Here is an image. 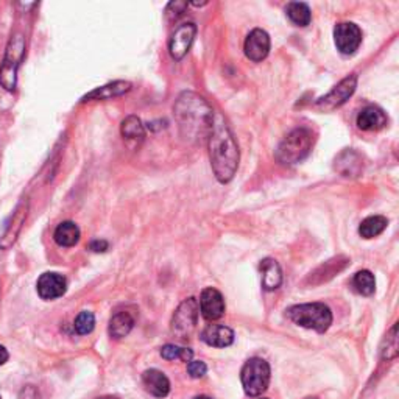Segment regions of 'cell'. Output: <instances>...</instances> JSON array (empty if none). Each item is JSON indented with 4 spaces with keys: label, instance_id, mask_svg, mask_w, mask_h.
<instances>
[{
    "label": "cell",
    "instance_id": "cell-1",
    "mask_svg": "<svg viewBox=\"0 0 399 399\" xmlns=\"http://www.w3.org/2000/svg\"><path fill=\"white\" fill-rule=\"evenodd\" d=\"M208 139L212 172L222 184H227L234 178L239 167V147L222 116L214 117Z\"/></svg>",
    "mask_w": 399,
    "mask_h": 399
},
{
    "label": "cell",
    "instance_id": "cell-2",
    "mask_svg": "<svg viewBox=\"0 0 399 399\" xmlns=\"http://www.w3.org/2000/svg\"><path fill=\"white\" fill-rule=\"evenodd\" d=\"M181 134L189 141H200L209 137L214 123V112L211 106L197 94H181L173 106Z\"/></svg>",
    "mask_w": 399,
    "mask_h": 399
},
{
    "label": "cell",
    "instance_id": "cell-3",
    "mask_svg": "<svg viewBox=\"0 0 399 399\" xmlns=\"http://www.w3.org/2000/svg\"><path fill=\"white\" fill-rule=\"evenodd\" d=\"M287 317L298 326L314 329L317 332H326L332 324V312L323 303L292 305L287 309Z\"/></svg>",
    "mask_w": 399,
    "mask_h": 399
},
{
    "label": "cell",
    "instance_id": "cell-4",
    "mask_svg": "<svg viewBox=\"0 0 399 399\" xmlns=\"http://www.w3.org/2000/svg\"><path fill=\"white\" fill-rule=\"evenodd\" d=\"M314 145V136L308 128H296L287 134L276 150V159L284 166H293L305 159Z\"/></svg>",
    "mask_w": 399,
    "mask_h": 399
},
{
    "label": "cell",
    "instance_id": "cell-5",
    "mask_svg": "<svg viewBox=\"0 0 399 399\" xmlns=\"http://www.w3.org/2000/svg\"><path fill=\"white\" fill-rule=\"evenodd\" d=\"M25 53V39L21 33L11 35L8 46L5 50V56L0 66V85L6 91H15L17 81V69L21 66Z\"/></svg>",
    "mask_w": 399,
    "mask_h": 399
},
{
    "label": "cell",
    "instance_id": "cell-6",
    "mask_svg": "<svg viewBox=\"0 0 399 399\" xmlns=\"http://www.w3.org/2000/svg\"><path fill=\"white\" fill-rule=\"evenodd\" d=\"M272 370L268 362L260 357H253L245 362L242 371L240 379L243 390L248 396H259L268 389L270 384Z\"/></svg>",
    "mask_w": 399,
    "mask_h": 399
},
{
    "label": "cell",
    "instance_id": "cell-7",
    "mask_svg": "<svg viewBox=\"0 0 399 399\" xmlns=\"http://www.w3.org/2000/svg\"><path fill=\"white\" fill-rule=\"evenodd\" d=\"M200 305L195 298H189L179 304L172 317V332L184 339L197 326Z\"/></svg>",
    "mask_w": 399,
    "mask_h": 399
},
{
    "label": "cell",
    "instance_id": "cell-8",
    "mask_svg": "<svg viewBox=\"0 0 399 399\" xmlns=\"http://www.w3.org/2000/svg\"><path fill=\"white\" fill-rule=\"evenodd\" d=\"M355 87H357V77L353 73V75H349V77H346L345 80H342L340 83L328 94V96L318 98L315 102V108L323 112L340 108V106L345 105L349 100V97L353 96Z\"/></svg>",
    "mask_w": 399,
    "mask_h": 399
},
{
    "label": "cell",
    "instance_id": "cell-9",
    "mask_svg": "<svg viewBox=\"0 0 399 399\" xmlns=\"http://www.w3.org/2000/svg\"><path fill=\"white\" fill-rule=\"evenodd\" d=\"M197 35V25L193 22H184L178 25L168 39V52L173 60H183L189 52L193 39Z\"/></svg>",
    "mask_w": 399,
    "mask_h": 399
},
{
    "label": "cell",
    "instance_id": "cell-10",
    "mask_svg": "<svg viewBox=\"0 0 399 399\" xmlns=\"http://www.w3.org/2000/svg\"><path fill=\"white\" fill-rule=\"evenodd\" d=\"M27 214H28V200L22 198L21 202L17 203L15 211H12L10 220L6 222L3 234L0 236V249H8L15 245L19 234H21Z\"/></svg>",
    "mask_w": 399,
    "mask_h": 399
},
{
    "label": "cell",
    "instance_id": "cell-11",
    "mask_svg": "<svg viewBox=\"0 0 399 399\" xmlns=\"http://www.w3.org/2000/svg\"><path fill=\"white\" fill-rule=\"evenodd\" d=\"M334 41L340 53L353 55L362 44V30L354 22H342L334 28Z\"/></svg>",
    "mask_w": 399,
    "mask_h": 399
},
{
    "label": "cell",
    "instance_id": "cell-12",
    "mask_svg": "<svg viewBox=\"0 0 399 399\" xmlns=\"http://www.w3.org/2000/svg\"><path fill=\"white\" fill-rule=\"evenodd\" d=\"M36 290H37V295H39L42 299H46V301H52V299H56L64 295L67 290V281L60 273L47 272L41 274L39 279H37Z\"/></svg>",
    "mask_w": 399,
    "mask_h": 399
},
{
    "label": "cell",
    "instance_id": "cell-13",
    "mask_svg": "<svg viewBox=\"0 0 399 399\" xmlns=\"http://www.w3.org/2000/svg\"><path fill=\"white\" fill-rule=\"evenodd\" d=\"M243 50H245L247 58L254 62L265 60L268 52H270V36H268L265 30L254 28L251 33L247 36Z\"/></svg>",
    "mask_w": 399,
    "mask_h": 399
},
{
    "label": "cell",
    "instance_id": "cell-14",
    "mask_svg": "<svg viewBox=\"0 0 399 399\" xmlns=\"http://www.w3.org/2000/svg\"><path fill=\"white\" fill-rule=\"evenodd\" d=\"M198 305L203 317L209 321L218 320V318H222L224 314L223 295L217 289H212V287H208V289L202 292Z\"/></svg>",
    "mask_w": 399,
    "mask_h": 399
},
{
    "label": "cell",
    "instance_id": "cell-15",
    "mask_svg": "<svg viewBox=\"0 0 399 399\" xmlns=\"http://www.w3.org/2000/svg\"><path fill=\"white\" fill-rule=\"evenodd\" d=\"M142 384L145 390L154 398H166L170 393V380L159 370H147L142 374Z\"/></svg>",
    "mask_w": 399,
    "mask_h": 399
},
{
    "label": "cell",
    "instance_id": "cell-16",
    "mask_svg": "<svg viewBox=\"0 0 399 399\" xmlns=\"http://www.w3.org/2000/svg\"><path fill=\"white\" fill-rule=\"evenodd\" d=\"M202 340L214 348H227L233 345L234 330L223 324H209L202 332Z\"/></svg>",
    "mask_w": 399,
    "mask_h": 399
},
{
    "label": "cell",
    "instance_id": "cell-17",
    "mask_svg": "<svg viewBox=\"0 0 399 399\" xmlns=\"http://www.w3.org/2000/svg\"><path fill=\"white\" fill-rule=\"evenodd\" d=\"M385 112L378 106H366L357 116V127L364 131H379L387 127Z\"/></svg>",
    "mask_w": 399,
    "mask_h": 399
},
{
    "label": "cell",
    "instance_id": "cell-18",
    "mask_svg": "<svg viewBox=\"0 0 399 399\" xmlns=\"http://www.w3.org/2000/svg\"><path fill=\"white\" fill-rule=\"evenodd\" d=\"M121 133L123 141L131 147H139L145 139V128H143L141 118L136 116H128L125 118L122 122Z\"/></svg>",
    "mask_w": 399,
    "mask_h": 399
},
{
    "label": "cell",
    "instance_id": "cell-19",
    "mask_svg": "<svg viewBox=\"0 0 399 399\" xmlns=\"http://www.w3.org/2000/svg\"><path fill=\"white\" fill-rule=\"evenodd\" d=\"M131 89V83L128 81H112V83L105 85L102 87H97L92 92L83 97V102H89V100H109L114 97H121Z\"/></svg>",
    "mask_w": 399,
    "mask_h": 399
},
{
    "label": "cell",
    "instance_id": "cell-20",
    "mask_svg": "<svg viewBox=\"0 0 399 399\" xmlns=\"http://www.w3.org/2000/svg\"><path fill=\"white\" fill-rule=\"evenodd\" d=\"M133 328H134V317L131 315L130 312L122 310L112 315V318L109 320L108 332L111 335V339L121 340L123 337H127Z\"/></svg>",
    "mask_w": 399,
    "mask_h": 399
},
{
    "label": "cell",
    "instance_id": "cell-21",
    "mask_svg": "<svg viewBox=\"0 0 399 399\" xmlns=\"http://www.w3.org/2000/svg\"><path fill=\"white\" fill-rule=\"evenodd\" d=\"M335 168L343 177H357L362 170V158L354 150H345L337 156Z\"/></svg>",
    "mask_w": 399,
    "mask_h": 399
},
{
    "label": "cell",
    "instance_id": "cell-22",
    "mask_svg": "<svg viewBox=\"0 0 399 399\" xmlns=\"http://www.w3.org/2000/svg\"><path fill=\"white\" fill-rule=\"evenodd\" d=\"M262 287L265 290H276L283 284V272L274 259H264L260 264Z\"/></svg>",
    "mask_w": 399,
    "mask_h": 399
},
{
    "label": "cell",
    "instance_id": "cell-23",
    "mask_svg": "<svg viewBox=\"0 0 399 399\" xmlns=\"http://www.w3.org/2000/svg\"><path fill=\"white\" fill-rule=\"evenodd\" d=\"M53 239L60 247H73L80 240V228L73 222H62L56 227Z\"/></svg>",
    "mask_w": 399,
    "mask_h": 399
},
{
    "label": "cell",
    "instance_id": "cell-24",
    "mask_svg": "<svg viewBox=\"0 0 399 399\" xmlns=\"http://www.w3.org/2000/svg\"><path fill=\"white\" fill-rule=\"evenodd\" d=\"M387 224H389V220L384 215H371L360 223L359 234L364 239H374L384 233Z\"/></svg>",
    "mask_w": 399,
    "mask_h": 399
},
{
    "label": "cell",
    "instance_id": "cell-25",
    "mask_svg": "<svg viewBox=\"0 0 399 399\" xmlns=\"http://www.w3.org/2000/svg\"><path fill=\"white\" fill-rule=\"evenodd\" d=\"M287 16L298 27H308L312 21V12L308 3L304 2H290L285 8Z\"/></svg>",
    "mask_w": 399,
    "mask_h": 399
},
{
    "label": "cell",
    "instance_id": "cell-26",
    "mask_svg": "<svg viewBox=\"0 0 399 399\" xmlns=\"http://www.w3.org/2000/svg\"><path fill=\"white\" fill-rule=\"evenodd\" d=\"M353 284L355 290L364 296H370L376 290V279H374V274L368 270H360L355 273Z\"/></svg>",
    "mask_w": 399,
    "mask_h": 399
},
{
    "label": "cell",
    "instance_id": "cell-27",
    "mask_svg": "<svg viewBox=\"0 0 399 399\" xmlns=\"http://www.w3.org/2000/svg\"><path fill=\"white\" fill-rule=\"evenodd\" d=\"M161 355L167 360H175V359H179L183 362H190L193 357V353L192 349L189 348H181L177 345H166L161 348Z\"/></svg>",
    "mask_w": 399,
    "mask_h": 399
},
{
    "label": "cell",
    "instance_id": "cell-28",
    "mask_svg": "<svg viewBox=\"0 0 399 399\" xmlns=\"http://www.w3.org/2000/svg\"><path fill=\"white\" fill-rule=\"evenodd\" d=\"M94 326H96V317H94L92 312L83 310V312H80L77 318H75L73 328L75 330H77V334L80 335L91 334L94 330Z\"/></svg>",
    "mask_w": 399,
    "mask_h": 399
},
{
    "label": "cell",
    "instance_id": "cell-29",
    "mask_svg": "<svg viewBox=\"0 0 399 399\" xmlns=\"http://www.w3.org/2000/svg\"><path fill=\"white\" fill-rule=\"evenodd\" d=\"M385 346H382V357L390 360L395 359L398 355V337H396V324L391 328L390 334L387 335V339L384 340Z\"/></svg>",
    "mask_w": 399,
    "mask_h": 399
},
{
    "label": "cell",
    "instance_id": "cell-30",
    "mask_svg": "<svg viewBox=\"0 0 399 399\" xmlns=\"http://www.w3.org/2000/svg\"><path fill=\"white\" fill-rule=\"evenodd\" d=\"M206 371H208V366H206V364L202 360H190L189 364H187V373H189V376L193 379L203 378Z\"/></svg>",
    "mask_w": 399,
    "mask_h": 399
},
{
    "label": "cell",
    "instance_id": "cell-31",
    "mask_svg": "<svg viewBox=\"0 0 399 399\" xmlns=\"http://www.w3.org/2000/svg\"><path fill=\"white\" fill-rule=\"evenodd\" d=\"M186 8H187L186 2H172V3H168L166 15L168 19H170V21H173V19H177L183 15Z\"/></svg>",
    "mask_w": 399,
    "mask_h": 399
},
{
    "label": "cell",
    "instance_id": "cell-32",
    "mask_svg": "<svg viewBox=\"0 0 399 399\" xmlns=\"http://www.w3.org/2000/svg\"><path fill=\"white\" fill-rule=\"evenodd\" d=\"M89 248L92 249V251H96V253H103V251H106V249L109 248V243L106 242V240H94L89 245Z\"/></svg>",
    "mask_w": 399,
    "mask_h": 399
},
{
    "label": "cell",
    "instance_id": "cell-33",
    "mask_svg": "<svg viewBox=\"0 0 399 399\" xmlns=\"http://www.w3.org/2000/svg\"><path fill=\"white\" fill-rule=\"evenodd\" d=\"M10 357V354L8 351H6V348L3 345H0V365H3L6 360H8Z\"/></svg>",
    "mask_w": 399,
    "mask_h": 399
},
{
    "label": "cell",
    "instance_id": "cell-34",
    "mask_svg": "<svg viewBox=\"0 0 399 399\" xmlns=\"http://www.w3.org/2000/svg\"><path fill=\"white\" fill-rule=\"evenodd\" d=\"M97 399H121L118 396H114V395H108V396H100Z\"/></svg>",
    "mask_w": 399,
    "mask_h": 399
},
{
    "label": "cell",
    "instance_id": "cell-35",
    "mask_svg": "<svg viewBox=\"0 0 399 399\" xmlns=\"http://www.w3.org/2000/svg\"><path fill=\"white\" fill-rule=\"evenodd\" d=\"M193 399H211L209 396H197V398H193Z\"/></svg>",
    "mask_w": 399,
    "mask_h": 399
},
{
    "label": "cell",
    "instance_id": "cell-36",
    "mask_svg": "<svg viewBox=\"0 0 399 399\" xmlns=\"http://www.w3.org/2000/svg\"><path fill=\"white\" fill-rule=\"evenodd\" d=\"M262 399H267V398H262Z\"/></svg>",
    "mask_w": 399,
    "mask_h": 399
}]
</instances>
